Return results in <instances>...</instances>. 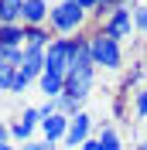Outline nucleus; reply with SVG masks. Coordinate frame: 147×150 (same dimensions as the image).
Here are the masks:
<instances>
[{
  "mask_svg": "<svg viewBox=\"0 0 147 150\" xmlns=\"http://www.w3.org/2000/svg\"><path fill=\"white\" fill-rule=\"evenodd\" d=\"M86 21H89V14L75 0H58L51 7V14H48V28H51L55 38H75L86 28Z\"/></svg>",
  "mask_w": 147,
  "mask_h": 150,
  "instance_id": "nucleus-1",
  "label": "nucleus"
},
{
  "mask_svg": "<svg viewBox=\"0 0 147 150\" xmlns=\"http://www.w3.org/2000/svg\"><path fill=\"white\" fill-rule=\"evenodd\" d=\"M89 55L96 68H106V72H120L123 68V45L106 38L103 31H92L89 34Z\"/></svg>",
  "mask_w": 147,
  "mask_h": 150,
  "instance_id": "nucleus-2",
  "label": "nucleus"
},
{
  "mask_svg": "<svg viewBox=\"0 0 147 150\" xmlns=\"http://www.w3.org/2000/svg\"><path fill=\"white\" fill-rule=\"evenodd\" d=\"M72 55H75V38H55L45 48V72L65 75L72 68Z\"/></svg>",
  "mask_w": 147,
  "mask_h": 150,
  "instance_id": "nucleus-3",
  "label": "nucleus"
},
{
  "mask_svg": "<svg viewBox=\"0 0 147 150\" xmlns=\"http://www.w3.org/2000/svg\"><path fill=\"white\" fill-rule=\"evenodd\" d=\"M99 31H103L106 38H113V41L130 38V34H133V10H127V7L113 10L106 21H99Z\"/></svg>",
  "mask_w": 147,
  "mask_h": 150,
  "instance_id": "nucleus-4",
  "label": "nucleus"
},
{
  "mask_svg": "<svg viewBox=\"0 0 147 150\" xmlns=\"http://www.w3.org/2000/svg\"><path fill=\"white\" fill-rule=\"evenodd\" d=\"M89 137H92V116H89V112H79V116H72V120H69V133H65L62 143L79 150Z\"/></svg>",
  "mask_w": 147,
  "mask_h": 150,
  "instance_id": "nucleus-5",
  "label": "nucleus"
},
{
  "mask_svg": "<svg viewBox=\"0 0 147 150\" xmlns=\"http://www.w3.org/2000/svg\"><path fill=\"white\" fill-rule=\"evenodd\" d=\"M48 0H24V10H21V24L24 28H45L48 24Z\"/></svg>",
  "mask_w": 147,
  "mask_h": 150,
  "instance_id": "nucleus-6",
  "label": "nucleus"
},
{
  "mask_svg": "<svg viewBox=\"0 0 147 150\" xmlns=\"http://www.w3.org/2000/svg\"><path fill=\"white\" fill-rule=\"evenodd\" d=\"M41 133H45L48 143H62L65 133H69V116H62V112H55V116H45L41 120Z\"/></svg>",
  "mask_w": 147,
  "mask_h": 150,
  "instance_id": "nucleus-7",
  "label": "nucleus"
},
{
  "mask_svg": "<svg viewBox=\"0 0 147 150\" xmlns=\"http://www.w3.org/2000/svg\"><path fill=\"white\" fill-rule=\"evenodd\" d=\"M55 41V34H51V28H24V48H31V51H45L48 45Z\"/></svg>",
  "mask_w": 147,
  "mask_h": 150,
  "instance_id": "nucleus-8",
  "label": "nucleus"
},
{
  "mask_svg": "<svg viewBox=\"0 0 147 150\" xmlns=\"http://www.w3.org/2000/svg\"><path fill=\"white\" fill-rule=\"evenodd\" d=\"M38 89H41V96H45V99H58V96L65 92V75L45 72L41 79H38Z\"/></svg>",
  "mask_w": 147,
  "mask_h": 150,
  "instance_id": "nucleus-9",
  "label": "nucleus"
},
{
  "mask_svg": "<svg viewBox=\"0 0 147 150\" xmlns=\"http://www.w3.org/2000/svg\"><path fill=\"white\" fill-rule=\"evenodd\" d=\"M0 48H24V24H0Z\"/></svg>",
  "mask_w": 147,
  "mask_h": 150,
  "instance_id": "nucleus-10",
  "label": "nucleus"
},
{
  "mask_svg": "<svg viewBox=\"0 0 147 150\" xmlns=\"http://www.w3.org/2000/svg\"><path fill=\"white\" fill-rule=\"evenodd\" d=\"M24 0H0V24H21Z\"/></svg>",
  "mask_w": 147,
  "mask_h": 150,
  "instance_id": "nucleus-11",
  "label": "nucleus"
},
{
  "mask_svg": "<svg viewBox=\"0 0 147 150\" xmlns=\"http://www.w3.org/2000/svg\"><path fill=\"white\" fill-rule=\"evenodd\" d=\"M96 140L103 143V150H123V143H120V133L113 130L110 123H106V126H99V133H96Z\"/></svg>",
  "mask_w": 147,
  "mask_h": 150,
  "instance_id": "nucleus-12",
  "label": "nucleus"
},
{
  "mask_svg": "<svg viewBox=\"0 0 147 150\" xmlns=\"http://www.w3.org/2000/svg\"><path fill=\"white\" fill-rule=\"evenodd\" d=\"M120 7H127V10H133V0H103L99 4V10L92 14V17H99V21H106L113 14V10H120Z\"/></svg>",
  "mask_w": 147,
  "mask_h": 150,
  "instance_id": "nucleus-13",
  "label": "nucleus"
},
{
  "mask_svg": "<svg viewBox=\"0 0 147 150\" xmlns=\"http://www.w3.org/2000/svg\"><path fill=\"white\" fill-rule=\"evenodd\" d=\"M21 62H24V48H0V65L21 68Z\"/></svg>",
  "mask_w": 147,
  "mask_h": 150,
  "instance_id": "nucleus-14",
  "label": "nucleus"
},
{
  "mask_svg": "<svg viewBox=\"0 0 147 150\" xmlns=\"http://www.w3.org/2000/svg\"><path fill=\"white\" fill-rule=\"evenodd\" d=\"M133 31L147 34V4H133Z\"/></svg>",
  "mask_w": 147,
  "mask_h": 150,
  "instance_id": "nucleus-15",
  "label": "nucleus"
},
{
  "mask_svg": "<svg viewBox=\"0 0 147 150\" xmlns=\"http://www.w3.org/2000/svg\"><path fill=\"white\" fill-rule=\"evenodd\" d=\"M133 116L137 120H147V89H137L133 92Z\"/></svg>",
  "mask_w": 147,
  "mask_h": 150,
  "instance_id": "nucleus-16",
  "label": "nucleus"
},
{
  "mask_svg": "<svg viewBox=\"0 0 147 150\" xmlns=\"http://www.w3.org/2000/svg\"><path fill=\"white\" fill-rule=\"evenodd\" d=\"M21 123L31 126V130H38V126H41V112H38V106H28V109L21 112Z\"/></svg>",
  "mask_w": 147,
  "mask_h": 150,
  "instance_id": "nucleus-17",
  "label": "nucleus"
},
{
  "mask_svg": "<svg viewBox=\"0 0 147 150\" xmlns=\"http://www.w3.org/2000/svg\"><path fill=\"white\" fill-rule=\"evenodd\" d=\"M28 85H31V79H24L21 68H17V72H14V82H10V96H24V92H28Z\"/></svg>",
  "mask_w": 147,
  "mask_h": 150,
  "instance_id": "nucleus-18",
  "label": "nucleus"
},
{
  "mask_svg": "<svg viewBox=\"0 0 147 150\" xmlns=\"http://www.w3.org/2000/svg\"><path fill=\"white\" fill-rule=\"evenodd\" d=\"M17 150H55V143H48V140H28V143H21Z\"/></svg>",
  "mask_w": 147,
  "mask_h": 150,
  "instance_id": "nucleus-19",
  "label": "nucleus"
},
{
  "mask_svg": "<svg viewBox=\"0 0 147 150\" xmlns=\"http://www.w3.org/2000/svg\"><path fill=\"white\" fill-rule=\"evenodd\" d=\"M38 112H41V120H45V116H55V112H58V106H55V99H45V103L38 106Z\"/></svg>",
  "mask_w": 147,
  "mask_h": 150,
  "instance_id": "nucleus-20",
  "label": "nucleus"
},
{
  "mask_svg": "<svg viewBox=\"0 0 147 150\" xmlns=\"http://www.w3.org/2000/svg\"><path fill=\"white\" fill-rule=\"evenodd\" d=\"M75 4H79V7L86 10V14H96V10H99V4H103V0H75Z\"/></svg>",
  "mask_w": 147,
  "mask_h": 150,
  "instance_id": "nucleus-21",
  "label": "nucleus"
},
{
  "mask_svg": "<svg viewBox=\"0 0 147 150\" xmlns=\"http://www.w3.org/2000/svg\"><path fill=\"white\" fill-rule=\"evenodd\" d=\"M79 150H103V143L96 140V137H89V140H86V143H82V147H79Z\"/></svg>",
  "mask_w": 147,
  "mask_h": 150,
  "instance_id": "nucleus-22",
  "label": "nucleus"
},
{
  "mask_svg": "<svg viewBox=\"0 0 147 150\" xmlns=\"http://www.w3.org/2000/svg\"><path fill=\"white\" fill-rule=\"evenodd\" d=\"M0 143H10V126L0 120Z\"/></svg>",
  "mask_w": 147,
  "mask_h": 150,
  "instance_id": "nucleus-23",
  "label": "nucleus"
},
{
  "mask_svg": "<svg viewBox=\"0 0 147 150\" xmlns=\"http://www.w3.org/2000/svg\"><path fill=\"white\" fill-rule=\"evenodd\" d=\"M0 150H17V147H10V143H0Z\"/></svg>",
  "mask_w": 147,
  "mask_h": 150,
  "instance_id": "nucleus-24",
  "label": "nucleus"
},
{
  "mask_svg": "<svg viewBox=\"0 0 147 150\" xmlns=\"http://www.w3.org/2000/svg\"><path fill=\"white\" fill-rule=\"evenodd\" d=\"M137 150H147V140H140V143H137Z\"/></svg>",
  "mask_w": 147,
  "mask_h": 150,
  "instance_id": "nucleus-25",
  "label": "nucleus"
}]
</instances>
